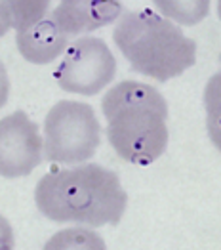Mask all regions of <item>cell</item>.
Here are the masks:
<instances>
[{
    "label": "cell",
    "instance_id": "obj_1",
    "mask_svg": "<svg viewBox=\"0 0 221 250\" xmlns=\"http://www.w3.org/2000/svg\"><path fill=\"white\" fill-rule=\"evenodd\" d=\"M35 203L52 222L101 228L121 222L128 197L113 170L80 163L73 168H54L42 176Z\"/></svg>",
    "mask_w": 221,
    "mask_h": 250
},
{
    "label": "cell",
    "instance_id": "obj_2",
    "mask_svg": "<svg viewBox=\"0 0 221 250\" xmlns=\"http://www.w3.org/2000/svg\"><path fill=\"white\" fill-rule=\"evenodd\" d=\"M107 119V140L126 163L147 167L159 161L168 146V104L151 84L122 81L101 100Z\"/></svg>",
    "mask_w": 221,
    "mask_h": 250
},
{
    "label": "cell",
    "instance_id": "obj_3",
    "mask_svg": "<svg viewBox=\"0 0 221 250\" xmlns=\"http://www.w3.org/2000/svg\"><path fill=\"white\" fill-rule=\"evenodd\" d=\"M113 39L136 73L159 83L180 77L197 62V42L153 10L122 12Z\"/></svg>",
    "mask_w": 221,
    "mask_h": 250
},
{
    "label": "cell",
    "instance_id": "obj_4",
    "mask_svg": "<svg viewBox=\"0 0 221 250\" xmlns=\"http://www.w3.org/2000/svg\"><path fill=\"white\" fill-rule=\"evenodd\" d=\"M44 157L58 165H80L101 144V125L94 107L63 100L44 119Z\"/></svg>",
    "mask_w": 221,
    "mask_h": 250
},
{
    "label": "cell",
    "instance_id": "obj_5",
    "mask_svg": "<svg viewBox=\"0 0 221 250\" xmlns=\"http://www.w3.org/2000/svg\"><path fill=\"white\" fill-rule=\"evenodd\" d=\"M117 60L111 48L96 37H82L65 50L54 77L61 90L69 94L96 96L113 83Z\"/></svg>",
    "mask_w": 221,
    "mask_h": 250
},
{
    "label": "cell",
    "instance_id": "obj_6",
    "mask_svg": "<svg viewBox=\"0 0 221 250\" xmlns=\"http://www.w3.org/2000/svg\"><path fill=\"white\" fill-rule=\"evenodd\" d=\"M44 140L39 125L16 111L0 121V176L23 178L42 163Z\"/></svg>",
    "mask_w": 221,
    "mask_h": 250
},
{
    "label": "cell",
    "instance_id": "obj_7",
    "mask_svg": "<svg viewBox=\"0 0 221 250\" xmlns=\"http://www.w3.org/2000/svg\"><path fill=\"white\" fill-rule=\"evenodd\" d=\"M121 16V0H61L50 18L67 37H79L111 25Z\"/></svg>",
    "mask_w": 221,
    "mask_h": 250
},
{
    "label": "cell",
    "instance_id": "obj_8",
    "mask_svg": "<svg viewBox=\"0 0 221 250\" xmlns=\"http://www.w3.org/2000/svg\"><path fill=\"white\" fill-rule=\"evenodd\" d=\"M16 46L23 60L35 65H48L69 48V37L52 18H46L29 29L16 33Z\"/></svg>",
    "mask_w": 221,
    "mask_h": 250
},
{
    "label": "cell",
    "instance_id": "obj_9",
    "mask_svg": "<svg viewBox=\"0 0 221 250\" xmlns=\"http://www.w3.org/2000/svg\"><path fill=\"white\" fill-rule=\"evenodd\" d=\"M212 0H153L166 20L180 25H197L208 18Z\"/></svg>",
    "mask_w": 221,
    "mask_h": 250
},
{
    "label": "cell",
    "instance_id": "obj_10",
    "mask_svg": "<svg viewBox=\"0 0 221 250\" xmlns=\"http://www.w3.org/2000/svg\"><path fill=\"white\" fill-rule=\"evenodd\" d=\"M50 2L52 0H4L10 14L12 29L20 33L33 27L35 23L46 20L50 12Z\"/></svg>",
    "mask_w": 221,
    "mask_h": 250
},
{
    "label": "cell",
    "instance_id": "obj_11",
    "mask_svg": "<svg viewBox=\"0 0 221 250\" xmlns=\"http://www.w3.org/2000/svg\"><path fill=\"white\" fill-rule=\"evenodd\" d=\"M206 130L210 142L221 153V73H216L204 88Z\"/></svg>",
    "mask_w": 221,
    "mask_h": 250
},
{
    "label": "cell",
    "instance_id": "obj_12",
    "mask_svg": "<svg viewBox=\"0 0 221 250\" xmlns=\"http://www.w3.org/2000/svg\"><path fill=\"white\" fill-rule=\"evenodd\" d=\"M44 249H105V241L101 239L98 233L84 228H73V229H63L56 233Z\"/></svg>",
    "mask_w": 221,
    "mask_h": 250
},
{
    "label": "cell",
    "instance_id": "obj_13",
    "mask_svg": "<svg viewBox=\"0 0 221 250\" xmlns=\"http://www.w3.org/2000/svg\"><path fill=\"white\" fill-rule=\"evenodd\" d=\"M14 249V233L4 216H0V250Z\"/></svg>",
    "mask_w": 221,
    "mask_h": 250
},
{
    "label": "cell",
    "instance_id": "obj_14",
    "mask_svg": "<svg viewBox=\"0 0 221 250\" xmlns=\"http://www.w3.org/2000/svg\"><path fill=\"white\" fill-rule=\"evenodd\" d=\"M8 96H10V79H8V71L4 63L0 62V109L6 105Z\"/></svg>",
    "mask_w": 221,
    "mask_h": 250
},
{
    "label": "cell",
    "instance_id": "obj_15",
    "mask_svg": "<svg viewBox=\"0 0 221 250\" xmlns=\"http://www.w3.org/2000/svg\"><path fill=\"white\" fill-rule=\"evenodd\" d=\"M12 29V21H10V14H8V8L4 4V0H0V39Z\"/></svg>",
    "mask_w": 221,
    "mask_h": 250
},
{
    "label": "cell",
    "instance_id": "obj_16",
    "mask_svg": "<svg viewBox=\"0 0 221 250\" xmlns=\"http://www.w3.org/2000/svg\"><path fill=\"white\" fill-rule=\"evenodd\" d=\"M218 18L221 20V0H218Z\"/></svg>",
    "mask_w": 221,
    "mask_h": 250
},
{
    "label": "cell",
    "instance_id": "obj_17",
    "mask_svg": "<svg viewBox=\"0 0 221 250\" xmlns=\"http://www.w3.org/2000/svg\"><path fill=\"white\" fill-rule=\"evenodd\" d=\"M220 60H221V58H220Z\"/></svg>",
    "mask_w": 221,
    "mask_h": 250
}]
</instances>
